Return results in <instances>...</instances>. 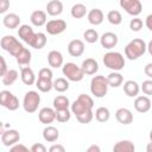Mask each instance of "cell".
I'll return each instance as SVG.
<instances>
[{"mask_svg": "<svg viewBox=\"0 0 152 152\" xmlns=\"http://www.w3.org/2000/svg\"><path fill=\"white\" fill-rule=\"evenodd\" d=\"M93 107H94L93 99L87 94H81L71 103V113L76 116L78 122L89 124L94 118Z\"/></svg>", "mask_w": 152, "mask_h": 152, "instance_id": "1", "label": "cell"}, {"mask_svg": "<svg viewBox=\"0 0 152 152\" xmlns=\"http://www.w3.org/2000/svg\"><path fill=\"white\" fill-rule=\"evenodd\" d=\"M146 50H147L146 43L140 38H135L125 46V56L129 61H135L139 57H141L146 52Z\"/></svg>", "mask_w": 152, "mask_h": 152, "instance_id": "2", "label": "cell"}, {"mask_svg": "<svg viewBox=\"0 0 152 152\" xmlns=\"http://www.w3.org/2000/svg\"><path fill=\"white\" fill-rule=\"evenodd\" d=\"M103 64L113 71H120L125 66V58L120 52L109 51L103 56Z\"/></svg>", "mask_w": 152, "mask_h": 152, "instance_id": "3", "label": "cell"}, {"mask_svg": "<svg viewBox=\"0 0 152 152\" xmlns=\"http://www.w3.org/2000/svg\"><path fill=\"white\" fill-rule=\"evenodd\" d=\"M108 80L102 75L94 76L90 81V91L95 97H103L108 91Z\"/></svg>", "mask_w": 152, "mask_h": 152, "instance_id": "4", "label": "cell"}, {"mask_svg": "<svg viewBox=\"0 0 152 152\" xmlns=\"http://www.w3.org/2000/svg\"><path fill=\"white\" fill-rule=\"evenodd\" d=\"M62 72L71 82H80L84 77V75H86L84 71L82 70V68L78 66L77 64L72 63V62L65 63L62 66Z\"/></svg>", "mask_w": 152, "mask_h": 152, "instance_id": "5", "label": "cell"}, {"mask_svg": "<svg viewBox=\"0 0 152 152\" xmlns=\"http://www.w3.org/2000/svg\"><path fill=\"white\" fill-rule=\"evenodd\" d=\"M0 45L2 48V50L7 51L10 55H12L13 57H15L23 49V44L19 43V40L13 37V36H4L1 38V42H0Z\"/></svg>", "mask_w": 152, "mask_h": 152, "instance_id": "6", "label": "cell"}, {"mask_svg": "<svg viewBox=\"0 0 152 152\" xmlns=\"http://www.w3.org/2000/svg\"><path fill=\"white\" fill-rule=\"evenodd\" d=\"M40 103V95L34 91V90H30L25 94L24 96V101H23V107L25 109V112L27 113H34L38 109V106Z\"/></svg>", "mask_w": 152, "mask_h": 152, "instance_id": "7", "label": "cell"}, {"mask_svg": "<svg viewBox=\"0 0 152 152\" xmlns=\"http://www.w3.org/2000/svg\"><path fill=\"white\" fill-rule=\"evenodd\" d=\"M0 103L2 107H5L8 110H17L19 108V100L15 95H13L8 90H1L0 91Z\"/></svg>", "mask_w": 152, "mask_h": 152, "instance_id": "8", "label": "cell"}, {"mask_svg": "<svg viewBox=\"0 0 152 152\" xmlns=\"http://www.w3.org/2000/svg\"><path fill=\"white\" fill-rule=\"evenodd\" d=\"M119 4L122 10H125L129 15H133V17L139 15L142 11L140 0H120Z\"/></svg>", "mask_w": 152, "mask_h": 152, "instance_id": "9", "label": "cell"}, {"mask_svg": "<svg viewBox=\"0 0 152 152\" xmlns=\"http://www.w3.org/2000/svg\"><path fill=\"white\" fill-rule=\"evenodd\" d=\"M65 28H66V23L63 19H52V20L48 21L45 25L46 32L51 36L61 34L62 32L65 31Z\"/></svg>", "mask_w": 152, "mask_h": 152, "instance_id": "10", "label": "cell"}, {"mask_svg": "<svg viewBox=\"0 0 152 152\" xmlns=\"http://www.w3.org/2000/svg\"><path fill=\"white\" fill-rule=\"evenodd\" d=\"M20 140V134L17 129H7L1 133V142L4 146L11 147Z\"/></svg>", "mask_w": 152, "mask_h": 152, "instance_id": "11", "label": "cell"}, {"mask_svg": "<svg viewBox=\"0 0 152 152\" xmlns=\"http://www.w3.org/2000/svg\"><path fill=\"white\" fill-rule=\"evenodd\" d=\"M68 52L72 57H80L84 52V43L81 39H72L68 44Z\"/></svg>", "mask_w": 152, "mask_h": 152, "instance_id": "12", "label": "cell"}, {"mask_svg": "<svg viewBox=\"0 0 152 152\" xmlns=\"http://www.w3.org/2000/svg\"><path fill=\"white\" fill-rule=\"evenodd\" d=\"M38 119L42 124L49 125L53 120H56V109H52L50 107H44L38 113Z\"/></svg>", "mask_w": 152, "mask_h": 152, "instance_id": "13", "label": "cell"}, {"mask_svg": "<svg viewBox=\"0 0 152 152\" xmlns=\"http://www.w3.org/2000/svg\"><path fill=\"white\" fill-rule=\"evenodd\" d=\"M118 40H119L118 36L113 32H106L100 37V43H101L102 48L108 49V50L115 48L116 44H118Z\"/></svg>", "mask_w": 152, "mask_h": 152, "instance_id": "14", "label": "cell"}, {"mask_svg": "<svg viewBox=\"0 0 152 152\" xmlns=\"http://www.w3.org/2000/svg\"><path fill=\"white\" fill-rule=\"evenodd\" d=\"M34 34H36V32H33V28L31 27V26H28V25H20L19 26V30H18V36H19V38L23 40V42H25L26 44H31L32 43V40H33V38H34Z\"/></svg>", "mask_w": 152, "mask_h": 152, "instance_id": "15", "label": "cell"}, {"mask_svg": "<svg viewBox=\"0 0 152 152\" xmlns=\"http://www.w3.org/2000/svg\"><path fill=\"white\" fill-rule=\"evenodd\" d=\"M134 108L139 113H146L151 109V100L144 95L137 96L134 100Z\"/></svg>", "mask_w": 152, "mask_h": 152, "instance_id": "16", "label": "cell"}, {"mask_svg": "<svg viewBox=\"0 0 152 152\" xmlns=\"http://www.w3.org/2000/svg\"><path fill=\"white\" fill-rule=\"evenodd\" d=\"M115 118H116L118 122H120L122 125H129L133 121V114L127 108H119L115 112Z\"/></svg>", "mask_w": 152, "mask_h": 152, "instance_id": "17", "label": "cell"}, {"mask_svg": "<svg viewBox=\"0 0 152 152\" xmlns=\"http://www.w3.org/2000/svg\"><path fill=\"white\" fill-rule=\"evenodd\" d=\"M82 70L86 75H95L99 70V63L94 58H87L82 62Z\"/></svg>", "mask_w": 152, "mask_h": 152, "instance_id": "18", "label": "cell"}, {"mask_svg": "<svg viewBox=\"0 0 152 152\" xmlns=\"http://www.w3.org/2000/svg\"><path fill=\"white\" fill-rule=\"evenodd\" d=\"M124 91L128 97H137L140 91V87L135 81L128 80L124 83Z\"/></svg>", "mask_w": 152, "mask_h": 152, "instance_id": "19", "label": "cell"}, {"mask_svg": "<svg viewBox=\"0 0 152 152\" xmlns=\"http://www.w3.org/2000/svg\"><path fill=\"white\" fill-rule=\"evenodd\" d=\"M30 20H31L32 25H34L37 27H40L43 25H46V13L44 11H40V10L33 11L31 13Z\"/></svg>", "mask_w": 152, "mask_h": 152, "instance_id": "20", "label": "cell"}, {"mask_svg": "<svg viewBox=\"0 0 152 152\" xmlns=\"http://www.w3.org/2000/svg\"><path fill=\"white\" fill-rule=\"evenodd\" d=\"M48 63L52 68L62 66L63 65V55L59 51H57V50L50 51L49 55H48Z\"/></svg>", "mask_w": 152, "mask_h": 152, "instance_id": "21", "label": "cell"}, {"mask_svg": "<svg viewBox=\"0 0 152 152\" xmlns=\"http://www.w3.org/2000/svg\"><path fill=\"white\" fill-rule=\"evenodd\" d=\"M20 78H21L23 83L26 84V86H32V84L36 82V75H34L33 70H32L30 66H24V68H21Z\"/></svg>", "mask_w": 152, "mask_h": 152, "instance_id": "22", "label": "cell"}, {"mask_svg": "<svg viewBox=\"0 0 152 152\" xmlns=\"http://www.w3.org/2000/svg\"><path fill=\"white\" fill-rule=\"evenodd\" d=\"M46 12H48V14H50L52 17L59 15L63 12V4H62V1H59V0H50L46 4Z\"/></svg>", "mask_w": 152, "mask_h": 152, "instance_id": "23", "label": "cell"}, {"mask_svg": "<svg viewBox=\"0 0 152 152\" xmlns=\"http://www.w3.org/2000/svg\"><path fill=\"white\" fill-rule=\"evenodd\" d=\"M2 24L7 28H17L20 25V17L15 13H8L4 17Z\"/></svg>", "mask_w": 152, "mask_h": 152, "instance_id": "24", "label": "cell"}, {"mask_svg": "<svg viewBox=\"0 0 152 152\" xmlns=\"http://www.w3.org/2000/svg\"><path fill=\"white\" fill-rule=\"evenodd\" d=\"M87 18H88V21L91 24V25H100V24H102V21H103V13H102V11L101 10H99V8H93V10H90L89 12H88V14H87Z\"/></svg>", "mask_w": 152, "mask_h": 152, "instance_id": "25", "label": "cell"}, {"mask_svg": "<svg viewBox=\"0 0 152 152\" xmlns=\"http://www.w3.org/2000/svg\"><path fill=\"white\" fill-rule=\"evenodd\" d=\"M43 138L48 142H55L59 138V132L53 126H46L43 129Z\"/></svg>", "mask_w": 152, "mask_h": 152, "instance_id": "26", "label": "cell"}, {"mask_svg": "<svg viewBox=\"0 0 152 152\" xmlns=\"http://www.w3.org/2000/svg\"><path fill=\"white\" fill-rule=\"evenodd\" d=\"M134 150L135 146L131 140H121L113 146V151L115 152H134Z\"/></svg>", "mask_w": 152, "mask_h": 152, "instance_id": "27", "label": "cell"}, {"mask_svg": "<svg viewBox=\"0 0 152 152\" xmlns=\"http://www.w3.org/2000/svg\"><path fill=\"white\" fill-rule=\"evenodd\" d=\"M46 42H48V39H46L45 33H43V32H38V33L34 34V38H33L32 43L30 44V46L33 48V49L39 50V49H43V48L46 45Z\"/></svg>", "mask_w": 152, "mask_h": 152, "instance_id": "28", "label": "cell"}, {"mask_svg": "<svg viewBox=\"0 0 152 152\" xmlns=\"http://www.w3.org/2000/svg\"><path fill=\"white\" fill-rule=\"evenodd\" d=\"M18 76L19 74L15 69H8L7 72L4 76H1V82L4 86H11L18 80Z\"/></svg>", "mask_w": 152, "mask_h": 152, "instance_id": "29", "label": "cell"}, {"mask_svg": "<svg viewBox=\"0 0 152 152\" xmlns=\"http://www.w3.org/2000/svg\"><path fill=\"white\" fill-rule=\"evenodd\" d=\"M15 61L18 64L20 65H28L31 62V51L26 48H24L17 56H15Z\"/></svg>", "mask_w": 152, "mask_h": 152, "instance_id": "30", "label": "cell"}, {"mask_svg": "<svg viewBox=\"0 0 152 152\" xmlns=\"http://www.w3.org/2000/svg\"><path fill=\"white\" fill-rule=\"evenodd\" d=\"M107 80H108V84H109V87H113V88H118V87H120V86L122 84V82H124V77H122V75H121L120 72H118V71H113V72H110V74L107 76Z\"/></svg>", "mask_w": 152, "mask_h": 152, "instance_id": "31", "label": "cell"}, {"mask_svg": "<svg viewBox=\"0 0 152 152\" xmlns=\"http://www.w3.org/2000/svg\"><path fill=\"white\" fill-rule=\"evenodd\" d=\"M70 104V101L64 95H58L53 99V108L55 109H68Z\"/></svg>", "mask_w": 152, "mask_h": 152, "instance_id": "32", "label": "cell"}, {"mask_svg": "<svg viewBox=\"0 0 152 152\" xmlns=\"http://www.w3.org/2000/svg\"><path fill=\"white\" fill-rule=\"evenodd\" d=\"M71 17L75 18V19H81L83 17H86L87 14V8L83 4H75L72 7H71Z\"/></svg>", "mask_w": 152, "mask_h": 152, "instance_id": "33", "label": "cell"}, {"mask_svg": "<svg viewBox=\"0 0 152 152\" xmlns=\"http://www.w3.org/2000/svg\"><path fill=\"white\" fill-rule=\"evenodd\" d=\"M36 87L42 93H49L53 88V82L51 80H46V78H38L36 81Z\"/></svg>", "mask_w": 152, "mask_h": 152, "instance_id": "34", "label": "cell"}, {"mask_svg": "<svg viewBox=\"0 0 152 152\" xmlns=\"http://www.w3.org/2000/svg\"><path fill=\"white\" fill-rule=\"evenodd\" d=\"M95 119L99 121V122H107L110 118V112L107 107H99L96 110H95Z\"/></svg>", "mask_w": 152, "mask_h": 152, "instance_id": "35", "label": "cell"}, {"mask_svg": "<svg viewBox=\"0 0 152 152\" xmlns=\"http://www.w3.org/2000/svg\"><path fill=\"white\" fill-rule=\"evenodd\" d=\"M53 89L58 93H64L69 89V82L65 78L59 77V78L53 81Z\"/></svg>", "mask_w": 152, "mask_h": 152, "instance_id": "36", "label": "cell"}, {"mask_svg": "<svg viewBox=\"0 0 152 152\" xmlns=\"http://www.w3.org/2000/svg\"><path fill=\"white\" fill-rule=\"evenodd\" d=\"M107 19H108V21H109L112 25H120L121 21H122V15H121V13H120L119 11L112 10V11L108 12Z\"/></svg>", "mask_w": 152, "mask_h": 152, "instance_id": "37", "label": "cell"}, {"mask_svg": "<svg viewBox=\"0 0 152 152\" xmlns=\"http://www.w3.org/2000/svg\"><path fill=\"white\" fill-rule=\"evenodd\" d=\"M83 37H84L86 42H87V43H90V44L96 43V42L100 39L97 31L94 30V28H88V30H86L84 33H83Z\"/></svg>", "mask_w": 152, "mask_h": 152, "instance_id": "38", "label": "cell"}, {"mask_svg": "<svg viewBox=\"0 0 152 152\" xmlns=\"http://www.w3.org/2000/svg\"><path fill=\"white\" fill-rule=\"evenodd\" d=\"M71 118V113L69 109H56V120L58 122H68Z\"/></svg>", "mask_w": 152, "mask_h": 152, "instance_id": "39", "label": "cell"}, {"mask_svg": "<svg viewBox=\"0 0 152 152\" xmlns=\"http://www.w3.org/2000/svg\"><path fill=\"white\" fill-rule=\"evenodd\" d=\"M129 28H131L132 31H134V32L140 31V30L142 28V20H141L140 18H138V17L133 18V19L129 21Z\"/></svg>", "mask_w": 152, "mask_h": 152, "instance_id": "40", "label": "cell"}, {"mask_svg": "<svg viewBox=\"0 0 152 152\" xmlns=\"http://www.w3.org/2000/svg\"><path fill=\"white\" fill-rule=\"evenodd\" d=\"M52 70L49 68H43L38 72V78H46V80H52Z\"/></svg>", "mask_w": 152, "mask_h": 152, "instance_id": "41", "label": "cell"}, {"mask_svg": "<svg viewBox=\"0 0 152 152\" xmlns=\"http://www.w3.org/2000/svg\"><path fill=\"white\" fill-rule=\"evenodd\" d=\"M141 90L146 95H152V80H146L141 84Z\"/></svg>", "mask_w": 152, "mask_h": 152, "instance_id": "42", "label": "cell"}, {"mask_svg": "<svg viewBox=\"0 0 152 152\" xmlns=\"http://www.w3.org/2000/svg\"><path fill=\"white\" fill-rule=\"evenodd\" d=\"M30 150H31L32 152H45V151H46V147H45L43 144L37 142V144H33Z\"/></svg>", "mask_w": 152, "mask_h": 152, "instance_id": "43", "label": "cell"}, {"mask_svg": "<svg viewBox=\"0 0 152 152\" xmlns=\"http://www.w3.org/2000/svg\"><path fill=\"white\" fill-rule=\"evenodd\" d=\"M20 152V151H23V152H26V151H28V148L26 147V146H24V145H21V144H14L13 146H11V152Z\"/></svg>", "mask_w": 152, "mask_h": 152, "instance_id": "44", "label": "cell"}, {"mask_svg": "<svg viewBox=\"0 0 152 152\" xmlns=\"http://www.w3.org/2000/svg\"><path fill=\"white\" fill-rule=\"evenodd\" d=\"M10 8V0H0V13L4 14Z\"/></svg>", "mask_w": 152, "mask_h": 152, "instance_id": "45", "label": "cell"}, {"mask_svg": "<svg viewBox=\"0 0 152 152\" xmlns=\"http://www.w3.org/2000/svg\"><path fill=\"white\" fill-rule=\"evenodd\" d=\"M0 61H1V71H0V76H4L7 72V65H6V61L2 56H0Z\"/></svg>", "mask_w": 152, "mask_h": 152, "instance_id": "46", "label": "cell"}, {"mask_svg": "<svg viewBox=\"0 0 152 152\" xmlns=\"http://www.w3.org/2000/svg\"><path fill=\"white\" fill-rule=\"evenodd\" d=\"M49 151H50V152H64L65 148H64V146L57 144V145H52V146L49 148Z\"/></svg>", "mask_w": 152, "mask_h": 152, "instance_id": "47", "label": "cell"}, {"mask_svg": "<svg viewBox=\"0 0 152 152\" xmlns=\"http://www.w3.org/2000/svg\"><path fill=\"white\" fill-rule=\"evenodd\" d=\"M144 72H145V75H146L147 77L152 78V63H147V64L145 65Z\"/></svg>", "mask_w": 152, "mask_h": 152, "instance_id": "48", "label": "cell"}, {"mask_svg": "<svg viewBox=\"0 0 152 152\" xmlns=\"http://www.w3.org/2000/svg\"><path fill=\"white\" fill-rule=\"evenodd\" d=\"M145 25H146V27H147L150 31H152V13H151V14H148V15L146 17Z\"/></svg>", "mask_w": 152, "mask_h": 152, "instance_id": "49", "label": "cell"}, {"mask_svg": "<svg viewBox=\"0 0 152 152\" xmlns=\"http://www.w3.org/2000/svg\"><path fill=\"white\" fill-rule=\"evenodd\" d=\"M88 152H100V147L99 146H96V145H91V146H89L88 147V150H87Z\"/></svg>", "mask_w": 152, "mask_h": 152, "instance_id": "50", "label": "cell"}, {"mask_svg": "<svg viewBox=\"0 0 152 152\" xmlns=\"http://www.w3.org/2000/svg\"><path fill=\"white\" fill-rule=\"evenodd\" d=\"M147 51H148V53L152 56V40L147 44Z\"/></svg>", "mask_w": 152, "mask_h": 152, "instance_id": "51", "label": "cell"}, {"mask_svg": "<svg viewBox=\"0 0 152 152\" xmlns=\"http://www.w3.org/2000/svg\"><path fill=\"white\" fill-rule=\"evenodd\" d=\"M146 150H147V152H152V141L147 145V147H146Z\"/></svg>", "mask_w": 152, "mask_h": 152, "instance_id": "52", "label": "cell"}, {"mask_svg": "<svg viewBox=\"0 0 152 152\" xmlns=\"http://www.w3.org/2000/svg\"><path fill=\"white\" fill-rule=\"evenodd\" d=\"M150 139H151V141H152V129H151V132H150Z\"/></svg>", "mask_w": 152, "mask_h": 152, "instance_id": "53", "label": "cell"}]
</instances>
